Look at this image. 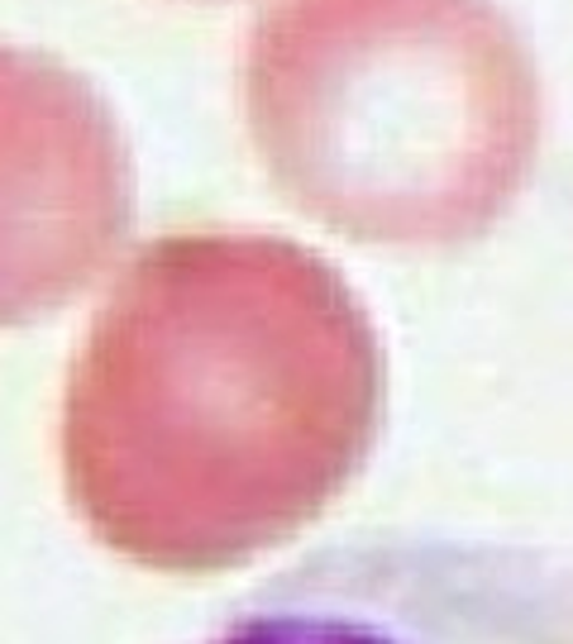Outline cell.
I'll list each match as a JSON object with an SVG mask.
<instances>
[{"mask_svg":"<svg viewBox=\"0 0 573 644\" xmlns=\"http://www.w3.org/2000/svg\"><path fill=\"white\" fill-rule=\"evenodd\" d=\"M244 100L272 182L364 243L483 234L536 163V77L483 0H282Z\"/></svg>","mask_w":573,"mask_h":644,"instance_id":"cell-2","label":"cell"},{"mask_svg":"<svg viewBox=\"0 0 573 644\" xmlns=\"http://www.w3.org/2000/svg\"><path fill=\"white\" fill-rule=\"evenodd\" d=\"M382 386L378 329L321 253L258 229L158 239L72 382V496L143 568H244L349 492Z\"/></svg>","mask_w":573,"mask_h":644,"instance_id":"cell-1","label":"cell"},{"mask_svg":"<svg viewBox=\"0 0 573 644\" xmlns=\"http://www.w3.org/2000/svg\"><path fill=\"white\" fill-rule=\"evenodd\" d=\"M201 644H573V564L444 535L329 544Z\"/></svg>","mask_w":573,"mask_h":644,"instance_id":"cell-3","label":"cell"}]
</instances>
